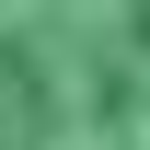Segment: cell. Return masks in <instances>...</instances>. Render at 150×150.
Listing matches in <instances>:
<instances>
[{"label":"cell","instance_id":"cell-1","mask_svg":"<svg viewBox=\"0 0 150 150\" xmlns=\"http://www.w3.org/2000/svg\"><path fill=\"white\" fill-rule=\"evenodd\" d=\"M0 150H150V0H0Z\"/></svg>","mask_w":150,"mask_h":150}]
</instances>
